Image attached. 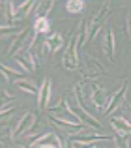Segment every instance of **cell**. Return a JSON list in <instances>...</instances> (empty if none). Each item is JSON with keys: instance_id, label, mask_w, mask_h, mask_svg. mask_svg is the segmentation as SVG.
<instances>
[{"instance_id": "obj_1", "label": "cell", "mask_w": 131, "mask_h": 148, "mask_svg": "<svg viewBox=\"0 0 131 148\" xmlns=\"http://www.w3.org/2000/svg\"><path fill=\"white\" fill-rule=\"evenodd\" d=\"M36 126H38V112H30V111L23 112V116L17 120V124L11 126V130H10L11 143H15L19 137H23V135H30Z\"/></svg>"}, {"instance_id": "obj_2", "label": "cell", "mask_w": 131, "mask_h": 148, "mask_svg": "<svg viewBox=\"0 0 131 148\" xmlns=\"http://www.w3.org/2000/svg\"><path fill=\"white\" fill-rule=\"evenodd\" d=\"M66 107H68L69 112H71L73 118L83 120L86 126H92L94 130H99V127H101V124L98 122V118H96V116H92L90 112L86 111V107H83V105L79 103V99L75 98V94H73V98H66Z\"/></svg>"}, {"instance_id": "obj_3", "label": "cell", "mask_w": 131, "mask_h": 148, "mask_svg": "<svg viewBox=\"0 0 131 148\" xmlns=\"http://www.w3.org/2000/svg\"><path fill=\"white\" fill-rule=\"evenodd\" d=\"M77 51H79V32L73 30V34L69 36L68 43H66V51L62 56V66L69 71H77L79 69V56H77Z\"/></svg>"}, {"instance_id": "obj_4", "label": "cell", "mask_w": 131, "mask_h": 148, "mask_svg": "<svg viewBox=\"0 0 131 148\" xmlns=\"http://www.w3.org/2000/svg\"><path fill=\"white\" fill-rule=\"evenodd\" d=\"M34 36H36V32H32V30H28V28H23L21 32H17V36H13V40H11V43H10V47H8V54H21L23 51H26L30 47V43H32V40H34Z\"/></svg>"}, {"instance_id": "obj_5", "label": "cell", "mask_w": 131, "mask_h": 148, "mask_svg": "<svg viewBox=\"0 0 131 148\" xmlns=\"http://www.w3.org/2000/svg\"><path fill=\"white\" fill-rule=\"evenodd\" d=\"M111 8H113V4H111V2H105V4H103V6L94 13L90 25H88V40H92V38H94L96 34L101 30L103 23H105L107 19H109V15H111Z\"/></svg>"}, {"instance_id": "obj_6", "label": "cell", "mask_w": 131, "mask_h": 148, "mask_svg": "<svg viewBox=\"0 0 131 148\" xmlns=\"http://www.w3.org/2000/svg\"><path fill=\"white\" fill-rule=\"evenodd\" d=\"M128 86H129V83L128 81H124V83L120 84V88H118L116 92H114L113 96L109 98V103H107V107H105V112L103 114H113L114 111H118V109H122L124 107V101H126V96H128Z\"/></svg>"}, {"instance_id": "obj_7", "label": "cell", "mask_w": 131, "mask_h": 148, "mask_svg": "<svg viewBox=\"0 0 131 148\" xmlns=\"http://www.w3.org/2000/svg\"><path fill=\"white\" fill-rule=\"evenodd\" d=\"M90 101L94 103V107L98 109V112H105V107L109 103V94L105 88H101L99 84L92 83L90 84Z\"/></svg>"}, {"instance_id": "obj_8", "label": "cell", "mask_w": 131, "mask_h": 148, "mask_svg": "<svg viewBox=\"0 0 131 148\" xmlns=\"http://www.w3.org/2000/svg\"><path fill=\"white\" fill-rule=\"evenodd\" d=\"M30 148H66V146H64V141L58 137V133L49 131V133H43L40 139H36L30 145Z\"/></svg>"}, {"instance_id": "obj_9", "label": "cell", "mask_w": 131, "mask_h": 148, "mask_svg": "<svg viewBox=\"0 0 131 148\" xmlns=\"http://www.w3.org/2000/svg\"><path fill=\"white\" fill-rule=\"evenodd\" d=\"M101 49L105 56L111 62H114V54H116V38H114V28H107L101 38Z\"/></svg>"}, {"instance_id": "obj_10", "label": "cell", "mask_w": 131, "mask_h": 148, "mask_svg": "<svg viewBox=\"0 0 131 148\" xmlns=\"http://www.w3.org/2000/svg\"><path fill=\"white\" fill-rule=\"evenodd\" d=\"M51 90H53V81H51V77H45L41 86H40V94H38V109L40 111H47L49 109Z\"/></svg>"}, {"instance_id": "obj_11", "label": "cell", "mask_w": 131, "mask_h": 148, "mask_svg": "<svg viewBox=\"0 0 131 148\" xmlns=\"http://www.w3.org/2000/svg\"><path fill=\"white\" fill-rule=\"evenodd\" d=\"M84 66H86L84 77H90V79H94V77H98V75H105L107 73V69L103 68V66L98 62V58L92 56V54H84Z\"/></svg>"}, {"instance_id": "obj_12", "label": "cell", "mask_w": 131, "mask_h": 148, "mask_svg": "<svg viewBox=\"0 0 131 148\" xmlns=\"http://www.w3.org/2000/svg\"><path fill=\"white\" fill-rule=\"evenodd\" d=\"M111 126L114 127V131H116L118 135H131V124L128 122V118L126 116H111Z\"/></svg>"}, {"instance_id": "obj_13", "label": "cell", "mask_w": 131, "mask_h": 148, "mask_svg": "<svg viewBox=\"0 0 131 148\" xmlns=\"http://www.w3.org/2000/svg\"><path fill=\"white\" fill-rule=\"evenodd\" d=\"M45 41H47V45H49V51H51V56L55 53H58L60 49L64 47V36L60 32H56V34H51V36H47L45 38Z\"/></svg>"}, {"instance_id": "obj_14", "label": "cell", "mask_w": 131, "mask_h": 148, "mask_svg": "<svg viewBox=\"0 0 131 148\" xmlns=\"http://www.w3.org/2000/svg\"><path fill=\"white\" fill-rule=\"evenodd\" d=\"M15 86H17V88H21V90L23 92H26V94H40V88H38L36 86V84H34L32 83V81H25V79H17V81H15Z\"/></svg>"}, {"instance_id": "obj_15", "label": "cell", "mask_w": 131, "mask_h": 148, "mask_svg": "<svg viewBox=\"0 0 131 148\" xmlns=\"http://www.w3.org/2000/svg\"><path fill=\"white\" fill-rule=\"evenodd\" d=\"M53 8H55V0H43V2L38 4L36 15L38 17H47V15L53 11Z\"/></svg>"}, {"instance_id": "obj_16", "label": "cell", "mask_w": 131, "mask_h": 148, "mask_svg": "<svg viewBox=\"0 0 131 148\" xmlns=\"http://www.w3.org/2000/svg\"><path fill=\"white\" fill-rule=\"evenodd\" d=\"M51 30V25H49L47 17H38L36 23H34V32L36 34H47Z\"/></svg>"}, {"instance_id": "obj_17", "label": "cell", "mask_w": 131, "mask_h": 148, "mask_svg": "<svg viewBox=\"0 0 131 148\" xmlns=\"http://www.w3.org/2000/svg\"><path fill=\"white\" fill-rule=\"evenodd\" d=\"M66 8L69 13H81L84 10V0H68Z\"/></svg>"}, {"instance_id": "obj_18", "label": "cell", "mask_w": 131, "mask_h": 148, "mask_svg": "<svg viewBox=\"0 0 131 148\" xmlns=\"http://www.w3.org/2000/svg\"><path fill=\"white\" fill-rule=\"evenodd\" d=\"M2 75H4V79H10V75H13V77H21L23 73L21 71H17V69H13V68H10V66H6V64H2Z\"/></svg>"}, {"instance_id": "obj_19", "label": "cell", "mask_w": 131, "mask_h": 148, "mask_svg": "<svg viewBox=\"0 0 131 148\" xmlns=\"http://www.w3.org/2000/svg\"><path fill=\"white\" fill-rule=\"evenodd\" d=\"M8 101H15V98L10 96L6 90H2V105H8Z\"/></svg>"}, {"instance_id": "obj_20", "label": "cell", "mask_w": 131, "mask_h": 148, "mask_svg": "<svg viewBox=\"0 0 131 148\" xmlns=\"http://www.w3.org/2000/svg\"><path fill=\"white\" fill-rule=\"evenodd\" d=\"M122 109H124V114H122V116H126V118H128V122L131 124V107H126V105H124Z\"/></svg>"}, {"instance_id": "obj_21", "label": "cell", "mask_w": 131, "mask_h": 148, "mask_svg": "<svg viewBox=\"0 0 131 148\" xmlns=\"http://www.w3.org/2000/svg\"><path fill=\"white\" fill-rule=\"evenodd\" d=\"M86 148H99V145H98V143H92V145H88Z\"/></svg>"}, {"instance_id": "obj_22", "label": "cell", "mask_w": 131, "mask_h": 148, "mask_svg": "<svg viewBox=\"0 0 131 148\" xmlns=\"http://www.w3.org/2000/svg\"><path fill=\"white\" fill-rule=\"evenodd\" d=\"M129 15H131V10H129Z\"/></svg>"}]
</instances>
